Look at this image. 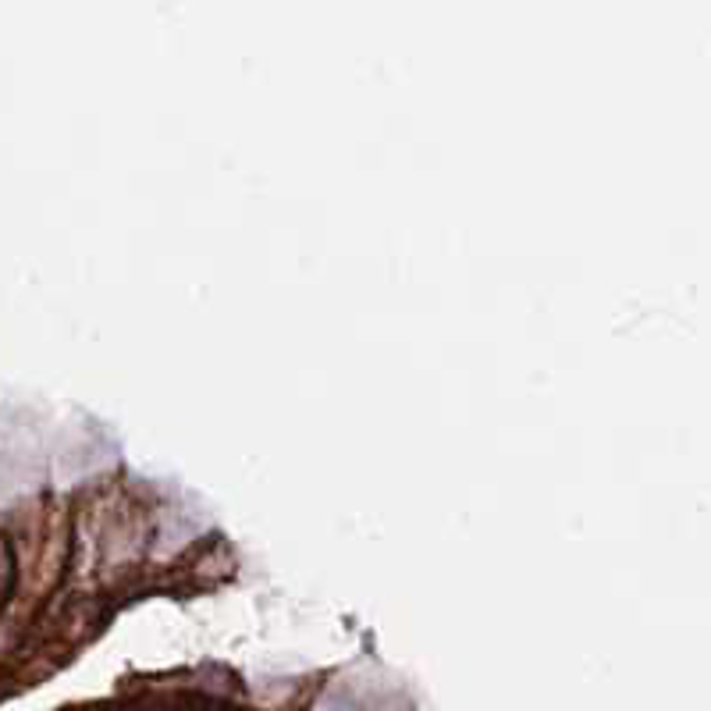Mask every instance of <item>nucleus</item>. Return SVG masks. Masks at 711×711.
<instances>
[]
</instances>
